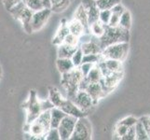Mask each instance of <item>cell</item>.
Wrapping results in <instances>:
<instances>
[{"instance_id":"1","label":"cell","mask_w":150,"mask_h":140,"mask_svg":"<svg viewBox=\"0 0 150 140\" xmlns=\"http://www.w3.org/2000/svg\"><path fill=\"white\" fill-rule=\"evenodd\" d=\"M129 39H130V30L124 29L120 26L111 27L109 25L105 26V34L101 38H98L102 50L116 43L129 42Z\"/></svg>"},{"instance_id":"2","label":"cell","mask_w":150,"mask_h":140,"mask_svg":"<svg viewBox=\"0 0 150 140\" xmlns=\"http://www.w3.org/2000/svg\"><path fill=\"white\" fill-rule=\"evenodd\" d=\"M62 75H63V77H62L61 84L63 85L67 92V98L72 100L76 95V92H79V85L85 77L80 71L79 67H75L73 70L68 72V73H64Z\"/></svg>"},{"instance_id":"3","label":"cell","mask_w":150,"mask_h":140,"mask_svg":"<svg viewBox=\"0 0 150 140\" xmlns=\"http://www.w3.org/2000/svg\"><path fill=\"white\" fill-rule=\"evenodd\" d=\"M8 12L12 15L14 19L19 20L22 23L23 28L27 34L34 32L32 28V18L34 11L25 6V4L23 1L15 5L13 8L10 9Z\"/></svg>"},{"instance_id":"4","label":"cell","mask_w":150,"mask_h":140,"mask_svg":"<svg viewBox=\"0 0 150 140\" xmlns=\"http://www.w3.org/2000/svg\"><path fill=\"white\" fill-rule=\"evenodd\" d=\"M50 128V109H47L41 112L40 115L30 123L29 134L35 138L45 139L46 134Z\"/></svg>"},{"instance_id":"5","label":"cell","mask_w":150,"mask_h":140,"mask_svg":"<svg viewBox=\"0 0 150 140\" xmlns=\"http://www.w3.org/2000/svg\"><path fill=\"white\" fill-rule=\"evenodd\" d=\"M129 53V42H120L106 47L102 51V57L124 62Z\"/></svg>"},{"instance_id":"6","label":"cell","mask_w":150,"mask_h":140,"mask_svg":"<svg viewBox=\"0 0 150 140\" xmlns=\"http://www.w3.org/2000/svg\"><path fill=\"white\" fill-rule=\"evenodd\" d=\"M24 107L27 112V118H26V122L31 123L33 122L35 119H37L41 112L43 111L42 106H41V101L38 99L37 93L35 91H31L29 98L24 104Z\"/></svg>"},{"instance_id":"7","label":"cell","mask_w":150,"mask_h":140,"mask_svg":"<svg viewBox=\"0 0 150 140\" xmlns=\"http://www.w3.org/2000/svg\"><path fill=\"white\" fill-rule=\"evenodd\" d=\"M92 136V127L90 121L86 117L77 120L74 133L71 139L73 140H90Z\"/></svg>"},{"instance_id":"8","label":"cell","mask_w":150,"mask_h":140,"mask_svg":"<svg viewBox=\"0 0 150 140\" xmlns=\"http://www.w3.org/2000/svg\"><path fill=\"white\" fill-rule=\"evenodd\" d=\"M77 120H79L77 118L70 116V115H66L63 119V121L61 122L60 125L58 127L61 140L71 139L72 134H73V133H74L75 126H76V123Z\"/></svg>"},{"instance_id":"9","label":"cell","mask_w":150,"mask_h":140,"mask_svg":"<svg viewBox=\"0 0 150 140\" xmlns=\"http://www.w3.org/2000/svg\"><path fill=\"white\" fill-rule=\"evenodd\" d=\"M123 77V71L113 72V73L103 77V79L100 81V84L103 88L105 95L111 92L120 83Z\"/></svg>"},{"instance_id":"10","label":"cell","mask_w":150,"mask_h":140,"mask_svg":"<svg viewBox=\"0 0 150 140\" xmlns=\"http://www.w3.org/2000/svg\"><path fill=\"white\" fill-rule=\"evenodd\" d=\"M51 9H42L38 11H35L32 18V28L34 32H37L42 29L51 15Z\"/></svg>"},{"instance_id":"11","label":"cell","mask_w":150,"mask_h":140,"mask_svg":"<svg viewBox=\"0 0 150 140\" xmlns=\"http://www.w3.org/2000/svg\"><path fill=\"white\" fill-rule=\"evenodd\" d=\"M72 101L85 112H88L92 107L95 106V103L92 99V97L85 90H79Z\"/></svg>"},{"instance_id":"12","label":"cell","mask_w":150,"mask_h":140,"mask_svg":"<svg viewBox=\"0 0 150 140\" xmlns=\"http://www.w3.org/2000/svg\"><path fill=\"white\" fill-rule=\"evenodd\" d=\"M103 74V77L107 76L113 72L123 71L122 69V62L114 60V59H105L102 58V60L98 64H96Z\"/></svg>"},{"instance_id":"13","label":"cell","mask_w":150,"mask_h":140,"mask_svg":"<svg viewBox=\"0 0 150 140\" xmlns=\"http://www.w3.org/2000/svg\"><path fill=\"white\" fill-rule=\"evenodd\" d=\"M60 108L63 111H64L67 115L76 117L77 119L82 118V117H86L87 113H88V112H85L82 110L81 108H79L73 101L68 99V98H67V99H64V101L63 102V104H62Z\"/></svg>"},{"instance_id":"14","label":"cell","mask_w":150,"mask_h":140,"mask_svg":"<svg viewBox=\"0 0 150 140\" xmlns=\"http://www.w3.org/2000/svg\"><path fill=\"white\" fill-rule=\"evenodd\" d=\"M80 48L84 54H100L103 51L96 37H91L89 40L81 44Z\"/></svg>"},{"instance_id":"15","label":"cell","mask_w":150,"mask_h":140,"mask_svg":"<svg viewBox=\"0 0 150 140\" xmlns=\"http://www.w3.org/2000/svg\"><path fill=\"white\" fill-rule=\"evenodd\" d=\"M85 91H87L88 93L92 97L95 105L100 99H102L103 97H105L106 95L105 92L103 90L100 82H96V83H88L87 87L85 88Z\"/></svg>"},{"instance_id":"16","label":"cell","mask_w":150,"mask_h":140,"mask_svg":"<svg viewBox=\"0 0 150 140\" xmlns=\"http://www.w3.org/2000/svg\"><path fill=\"white\" fill-rule=\"evenodd\" d=\"M70 33L69 28H68V23H65V20H63L61 23L60 28L57 31V33L55 35V37L53 38L52 43L54 45L59 46L64 42V38H66V36Z\"/></svg>"},{"instance_id":"17","label":"cell","mask_w":150,"mask_h":140,"mask_svg":"<svg viewBox=\"0 0 150 140\" xmlns=\"http://www.w3.org/2000/svg\"><path fill=\"white\" fill-rule=\"evenodd\" d=\"M67 114L61 109L60 107H53L50 109V126L51 128H58L61 122Z\"/></svg>"},{"instance_id":"18","label":"cell","mask_w":150,"mask_h":140,"mask_svg":"<svg viewBox=\"0 0 150 140\" xmlns=\"http://www.w3.org/2000/svg\"><path fill=\"white\" fill-rule=\"evenodd\" d=\"M75 19H76L77 21H79V22L84 25L85 26V29H86V33L87 34H90V25H89V22H88V13H87V10L86 9L82 6L80 4L77 9H76V12H75V16H74Z\"/></svg>"},{"instance_id":"19","label":"cell","mask_w":150,"mask_h":140,"mask_svg":"<svg viewBox=\"0 0 150 140\" xmlns=\"http://www.w3.org/2000/svg\"><path fill=\"white\" fill-rule=\"evenodd\" d=\"M56 66L61 74L68 73L75 68L71 58H58L56 61Z\"/></svg>"},{"instance_id":"20","label":"cell","mask_w":150,"mask_h":140,"mask_svg":"<svg viewBox=\"0 0 150 140\" xmlns=\"http://www.w3.org/2000/svg\"><path fill=\"white\" fill-rule=\"evenodd\" d=\"M49 100L54 107H60L64 101V98L62 95L60 91L55 87L49 88Z\"/></svg>"},{"instance_id":"21","label":"cell","mask_w":150,"mask_h":140,"mask_svg":"<svg viewBox=\"0 0 150 140\" xmlns=\"http://www.w3.org/2000/svg\"><path fill=\"white\" fill-rule=\"evenodd\" d=\"M79 46H70L62 43L58 48V58H72Z\"/></svg>"},{"instance_id":"22","label":"cell","mask_w":150,"mask_h":140,"mask_svg":"<svg viewBox=\"0 0 150 140\" xmlns=\"http://www.w3.org/2000/svg\"><path fill=\"white\" fill-rule=\"evenodd\" d=\"M68 28H69V31L71 34H73L79 38H81L82 36L86 33L85 26L79 22V21H77L75 18L72 20L71 22L68 23Z\"/></svg>"},{"instance_id":"23","label":"cell","mask_w":150,"mask_h":140,"mask_svg":"<svg viewBox=\"0 0 150 140\" xmlns=\"http://www.w3.org/2000/svg\"><path fill=\"white\" fill-rule=\"evenodd\" d=\"M86 80L89 83H96V82H100L103 79V74L99 68V66L95 65L92 69L90 71V73L85 77Z\"/></svg>"},{"instance_id":"24","label":"cell","mask_w":150,"mask_h":140,"mask_svg":"<svg viewBox=\"0 0 150 140\" xmlns=\"http://www.w3.org/2000/svg\"><path fill=\"white\" fill-rule=\"evenodd\" d=\"M71 0H51V11L55 13L63 12L69 7Z\"/></svg>"},{"instance_id":"25","label":"cell","mask_w":150,"mask_h":140,"mask_svg":"<svg viewBox=\"0 0 150 140\" xmlns=\"http://www.w3.org/2000/svg\"><path fill=\"white\" fill-rule=\"evenodd\" d=\"M105 24H103L100 21H97V22L91 23L90 25V32L91 34L96 38H101L102 36L105 34Z\"/></svg>"},{"instance_id":"26","label":"cell","mask_w":150,"mask_h":140,"mask_svg":"<svg viewBox=\"0 0 150 140\" xmlns=\"http://www.w3.org/2000/svg\"><path fill=\"white\" fill-rule=\"evenodd\" d=\"M135 133H136V139L137 140H149L150 136L146 130V128L143 125L142 122L139 120L135 124Z\"/></svg>"},{"instance_id":"27","label":"cell","mask_w":150,"mask_h":140,"mask_svg":"<svg viewBox=\"0 0 150 140\" xmlns=\"http://www.w3.org/2000/svg\"><path fill=\"white\" fill-rule=\"evenodd\" d=\"M120 26L124 28V29H127V30H130L132 27V14L127 9L122 13V15L120 16Z\"/></svg>"},{"instance_id":"28","label":"cell","mask_w":150,"mask_h":140,"mask_svg":"<svg viewBox=\"0 0 150 140\" xmlns=\"http://www.w3.org/2000/svg\"><path fill=\"white\" fill-rule=\"evenodd\" d=\"M87 13H88V22H89V25L97 22V21H99L100 9H98L97 5L90 8L89 9H87Z\"/></svg>"},{"instance_id":"29","label":"cell","mask_w":150,"mask_h":140,"mask_svg":"<svg viewBox=\"0 0 150 140\" xmlns=\"http://www.w3.org/2000/svg\"><path fill=\"white\" fill-rule=\"evenodd\" d=\"M121 0H97L96 5L100 10L103 9H111L115 5L120 3Z\"/></svg>"},{"instance_id":"30","label":"cell","mask_w":150,"mask_h":140,"mask_svg":"<svg viewBox=\"0 0 150 140\" xmlns=\"http://www.w3.org/2000/svg\"><path fill=\"white\" fill-rule=\"evenodd\" d=\"M22 1L25 4V6L33 10L34 12L44 9L41 0H22Z\"/></svg>"},{"instance_id":"31","label":"cell","mask_w":150,"mask_h":140,"mask_svg":"<svg viewBox=\"0 0 150 140\" xmlns=\"http://www.w3.org/2000/svg\"><path fill=\"white\" fill-rule=\"evenodd\" d=\"M83 56H84L83 51H82L80 47H79V49L76 50V53L73 54V56H72V58H71L75 67H79L81 65L82 60H83Z\"/></svg>"},{"instance_id":"32","label":"cell","mask_w":150,"mask_h":140,"mask_svg":"<svg viewBox=\"0 0 150 140\" xmlns=\"http://www.w3.org/2000/svg\"><path fill=\"white\" fill-rule=\"evenodd\" d=\"M102 54H84L82 63H91V64H98L102 60Z\"/></svg>"},{"instance_id":"33","label":"cell","mask_w":150,"mask_h":140,"mask_svg":"<svg viewBox=\"0 0 150 140\" xmlns=\"http://www.w3.org/2000/svg\"><path fill=\"white\" fill-rule=\"evenodd\" d=\"M111 16H112L111 9H103V10H100L99 21H100V22H102L103 24L108 25Z\"/></svg>"},{"instance_id":"34","label":"cell","mask_w":150,"mask_h":140,"mask_svg":"<svg viewBox=\"0 0 150 140\" xmlns=\"http://www.w3.org/2000/svg\"><path fill=\"white\" fill-rule=\"evenodd\" d=\"M79 37H76V36L73 35L69 33L68 35L66 36V38H64V42L63 43H65L67 45H70V46H79Z\"/></svg>"},{"instance_id":"35","label":"cell","mask_w":150,"mask_h":140,"mask_svg":"<svg viewBox=\"0 0 150 140\" xmlns=\"http://www.w3.org/2000/svg\"><path fill=\"white\" fill-rule=\"evenodd\" d=\"M129 130V127L123 125V124H120V122L117 123V125L115 129V137L116 138H118V139H121V137L125 134Z\"/></svg>"},{"instance_id":"36","label":"cell","mask_w":150,"mask_h":140,"mask_svg":"<svg viewBox=\"0 0 150 140\" xmlns=\"http://www.w3.org/2000/svg\"><path fill=\"white\" fill-rule=\"evenodd\" d=\"M45 139H49V140H60V133L58 128H50V130L46 134Z\"/></svg>"},{"instance_id":"37","label":"cell","mask_w":150,"mask_h":140,"mask_svg":"<svg viewBox=\"0 0 150 140\" xmlns=\"http://www.w3.org/2000/svg\"><path fill=\"white\" fill-rule=\"evenodd\" d=\"M138 119L136 118H134L132 116H129V117H126V118H124L122 119V120L120 122V124H123V125H125L129 128H131V127H133V126H135V124L138 122Z\"/></svg>"},{"instance_id":"38","label":"cell","mask_w":150,"mask_h":140,"mask_svg":"<svg viewBox=\"0 0 150 140\" xmlns=\"http://www.w3.org/2000/svg\"><path fill=\"white\" fill-rule=\"evenodd\" d=\"M122 140H135L136 139V133H135V126L129 128L128 132L121 137Z\"/></svg>"},{"instance_id":"39","label":"cell","mask_w":150,"mask_h":140,"mask_svg":"<svg viewBox=\"0 0 150 140\" xmlns=\"http://www.w3.org/2000/svg\"><path fill=\"white\" fill-rule=\"evenodd\" d=\"M94 65H95L94 64H91V63H82L81 65L79 66V69L82 72V74L84 75V77H86L90 73V71L92 69V67Z\"/></svg>"},{"instance_id":"40","label":"cell","mask_w":150,"mask_h":140,"mask_svg":"<svg viewBox=\"0 0 150 140\" xmlns=\"http://www.w3.org/2000/svg\"><path fill=\"white\" fill-rule=\"evenodd\" d=\"M120 15L112 13V16L110 18V21H109V23H108V25L111 26V27L120 26Z\"/></svg>"},{"instance_id":"41","label":"cell","mask_w":150,"mask_h":140,"mask_svg":"<svg viewBox=\"0 0 150 140\" xmlns=\"http://www.w3.org/2000/svg\"><path fill=\"white\" fill-rule=\"evenodd\" d=\"M126 9L124 8V6L121 4V3H117V5H115L112 9H111V11L112 13H115V14H117L120 15V16H121L122 13L125 11Z\"/></svg>"},{"instance_id":"42","label":"cell","mask_w":150,"mask_h":140,"mask_svg":"<svg viewBox=\"0 0 150 140\" xmlns=\"http://www.w3.org/2000/svg\"><path fill=\"white\" fill-rule=\"evenodd\" d=\"M2 1H3L5 9H6L8 11H9L10 9L13 8L15 5H17L18 3H20L22 0H2Z\"/></svg>"},{"instance_id":"43","label":"cell","mask_w":150,"mask_h":140,"mask_svg":"<svg viewBox=\"0 0 150 140\" xmlns=\"http://www.w3.org/2000/svg\"><path fill=\"white\" fill-rule=\"evenodd\" d=\"M139 120L142 122L143 125L144 126V128H146V130L148 134V136H150V117L144 116L141 119H139Z\"/></svg>"},{"instance_id":"44","label":"cell","mask_w":150,"mask_h":140,"mask_svg":"<svg viewBox=\"0 0 150 140\" xmlns=\"http://www.w3.org/2000/svg\"><path fill=\"white\" fill-rule=\"evenodd\" d=\"M81 5L87 10V9H89L90 8L95 6V5H96V1H95V0H82Z\"/></svg>"},{"instance_id":"45","label":"cell","mask_w":150,"mask_h":140,"mask_svg":"<svg viewBox=\"0 0 150 140\" xmlns=\"http://www.w3.org/2000/svg\"><path fill=\"white\" fill-rule=\"evenodd\" d=\"M44 9H50L51 8V0H41Z\"/></svg>"},{"instance_id":"46","label":"cell","mask_w":150,"mask_h":140,"mask_svg":"<svg viewBox=\"0 0 150 140\" xmlns=\"http://www.w3.org/2000/svg\"><path fill=\"white\" fill-rule=\"evenodd\" d=\"M1 77H2V69H1V67H0V80H1Z\"/></svg>"},{"instance_id":"47","label":"cell","mask_w":150,"mask_h":140,"mask_svg":"<svg viewBox=\"0 0 150 140\" xmlns=\"http://www.w3.org/2000/svg\"><path fill=\"white\" fill-rule=\"evenodd\" d=\"M95 1H97V0H95Z\"/></svg>"}]
</instances>
